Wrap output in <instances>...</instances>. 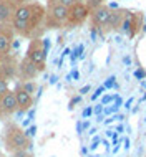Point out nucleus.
<instances>
[{
  "label": "nucleus",
  "instance_id": "obj_7",
  "mask_svg": "<svg viewBox=\"0 0 146 157\" xmlns=\"http://www.w3.org/2000/svg\"><path fill=\"white\" fill-rule=\"evenodd\" d=\"M110 17H111V8L108 5H105V3L90 12V20H91L93 27L101 28V30H106L108 22H110Z\"/></svg>",
  "mask_w": 146,
  "mask_h": 157
},
{
  "label": "nucleus",
  "instance_id": "obj_15",
  "mask_svg": "<svg viewBox=\"0 0 146 157\" xmlns=\"http://www.w3.org/2000/svg\"><path fill=\"white\" fill-rule=\"evenodd\" d=\"M7 91H10V84H8V79L0 76V98L5 94Z\"/></svg>",
  "mask_w": 146,
  "mask_h": 157
},
{
  "label": "nucleus",
  "instance_id": "obj_8",
  "mask_svg": "<svg viewBox=\"0 0 146 157\" xmlns=\"http://www.w3.org/2000/svg\"><path fill=\"white\" fill-rule=\"evenodd\" d=\"M18 111V104H17V98L14 90L7 91L5 94L0 98V117H8L12 114H15Z\"/></svg>",
  "mask_w": 146,
  "mask_h": 157
},
{
  "label": "nucleus",
  "instance_id": "obj_18",
  "mask_svg": "<svg viewBox=\"0 0 146 157\" xmlns=\"http://www.w3.org/2000/svg\"><path fill=\"white\" fill-rule=\"evenodd\" d=\"M57 2H58V3H62V5H65V7H68V8H70V7L73 5V3H75V2H78V0H57Z\"/></svg>",
  "mask_w": 146,
  "mask_h": 157
},
{
  "label": "nucleus",
  "instance_id": "obj_14",
  "mask_svg": "<svg viewBox=\"0 0 146 157\" xmlns=\"http://www.w3.org/2000/svg\"><path fill=\"white\" fill-rule=\"evenodd\" d=\"M18 83H20V81H18ZM20 84H22L23 90L27 91V93H30L32 96H33V93L37 91V84H35V81H23V83H20Z\"/></svg>",
  "mask_w": 146,
  "mask_h": 157
},
{
  "label": "nucleus",
  "instance_id": "obj_12",
  "mask_svg": "<svg viewBox=\"0 0 146 157\" xmlns=\"http://www.w3.org/2000/svg\"><path fill=\"white\" fill-rule=\"evenodd\" d=\"M126 15H128V10H124V8H111V17L106 30H120L124 23Z\"/></svg>",
  "mask_w": 146,
  "mask_h": 157
},
{
  "label": "nucleus",
  "instance_id": "obj_3",
  "mask_svg": "<svg viewBox=\"0 0 146 157\" xmlns=\"http://www.w3.org/2000/svg\"><path fill=\"white\" fill-rule=\"evenodd\" d=\"M25 56L38 68V71H43L47 66V45L43 43V40L42 38L30 40Z\"/></svg>",
  "mask_w": 146,
  "mask_h": 157
},
{
  "label": "nucleus",
  "instance_id": "obj_13",
  "mask_svg": "<svg viewBox=\"0 0 146 157\" xmlns=\"http://www.w3.org/2000/svg\"><path fill=\"white\" fill-rule=\"evenodd\" d=\"M14 5H10V3L7 2H0V23H10L12 18H14V12H15Z\"/></svg>",
  "mask_w": 146,
  "mask_h": 157
},
{
  "label": "nucleus",
  "instance_id": "obj_5",
  "mask_svg": "<svg viewBox=\"0 0 146 157\" xmlns=\"http://www.w3.org/2000/svg\"><path fill=\"white\" fill-rule=\"evenodd\" d=\"M38 68L28 60L27 56L20 58L18 61V68H17V81L23 83V81H33L38 76Z\"/></svg>",
  "mask_w": 146,
  "mask_h": 157
},
{
  "label": "nucleus",
  "instance_id": "obj_19",
  "mask_svg": "<svg viewBox=\"0 0 146 157\" xmlns=\"http://www.w3.org/2000/svg\"><path fill=\"white\" fill-rule=\"evenodd\" d=\"M3 2L10 3V5H14V7H18V5H22V0H3Z\"/></svg>",
  "mask_w": 146,
  "mask_h": 157
},
{
  "label": "nucleus",
  "instance_id": "obj_20",
  "mask_svg": "<svg viewBox=\"0 0 146 157\" xmlns=\"http://www.w3.org/2000/svg\"><path fill=\"white\" fill-rule=\"evenodd\" d=\"M5 60V56H3V55H0V65H2V61Z\"/></svg>",
  "mask_w": 146,
  "mask_h": 157
},
{
  "label": "nucleus",
  "instance_id": "obj_1",
  "mask_svg": "<svg viewBox=\"0 0 146 157\" xmlns=\"http://www.w3.org/2000/svg\"><path fill=\"white\" fill-rule=\"evenodd\" d=\"M3 144H5L7 152H10V154L18 151H30V147H32V141L25 134L23 127H20L15 122L7 124L3 129Z\"/></svg>",
  "mask_w": 146,
  "mask_h": 157
},
{
  "label": "nucleus",
  "instance_id": "obj_2",
  "mask_svg": "<svg viewBox=\"0 0 146 157\" xmlns=\"http://www.w3.org/2000/svg\"><path fill=\"white\" fill-rule=\"evenodd\" d=\"M47 13H45V28L47 30H57L63 28L68 23V7L58 3L57 0L47 2Z\"/></svg>",
  "mask_w": 146,
  "mask_h": 157
},
{
  "label": "nucleus",
  "instance_id": "obj_21",
  "mask_svg": "<svg viewBox=\"0 0 146 157\" xmlns=\"http://www.w3.org/2000/svg\"><path fill=\"white\" fill-rule=\"evenodd\" d=\"M78 2H83V0H78Z\"/></svg>",
  "mask_w": 146,
  "mask_h": 157
},
{
  "label": "nucleus",
  "instance_id": "obj_23",
  "mask_svg": "<svg viewBox=\"0 0 146 157\" xmlns=\"http://www.w3.org/2000/svg\"><path fill=\"white\" fill-rule=\"evenodd\" d=\"M0 2H2V0H0Z\"/></svg>",
  "mask_w": 146,
  "mask_h": 157
},
{
  "label": "nucleus",
  "instance_id": "obj_4",
  "mask_svg": "<svg viewBox=\"0 0 146 157\" xmlns=\"http://www.w3.org/2000/svg\"><path fill=\"white\" fill-rule=\"evenodd\" d=\"M90 8L85 2H75L73 5L68 8V23L67 27H80V25H83L87 20L90 18Z\"/></svg>",
  "mask_w": 146,
  "mask_h": 157
},
{
  "label": "nucleus",
  "instance_id": "obj_11",
  "mask_svg": "<svg viewBox=\"0 0 146 157\" xmlns=\"http://www.w3.org/2000/svg\"><path fill=\"white\" fill-rule=\"evenodd\" d=\"M14 93L17 98V104H18V113H27L33 104V96L25 91L20 83H17V86L14 88Z\"/></svg>",
  "mask_w": 146,
  "mask_h": 157
},
{
  "label": "nucleus",
  "instance_id": "obj_10",
  "mask_svg": "<svg viewBox=\"0 0 146 157\" xmlns=\"http://www.w3.org/2000/svg\"><path fill=\"white\" fill-rule=\"evenodd\" d=\"M18 58L17 55H7L5 60L0 65V76L7 79H17V68H18Z\"/></svg>",
  "mask_w": 146,
  "mask_h": 157
},
{
  "label": "nucleus",
  "instance_id": "obj_17",
  "mask_svg": "<svg viewBox=\"0 0 146 157\" xmlns=\"http://www.w3.org/2000/svg\"><path fill=\"white\" fill-rule=\"evenodd\" d=\"M12 157H32V154L28 151H18V152H14Z\"/></svg>",
  "mask_w": 146,
  "mask_h": 157
},
{
  "label": "nucleus",
  "instance_id": "obj_16",
  "mask_svg": "<svg viewBox=\"0 0 146 157\" xmlns=\"http://www.w3.org/2000/svg\"><path fill=\"white\" fill-rule=\"evenodd\" d=\"M83 2L88 5L90 10H95L96 7H100V5H103V3H105V0H83Z\"/></svg>",
  "mask_w": 146,
  "mask_h": 157
},
{
  "label": "nucleus",
  "instance_id": "obj_22",
  "mask_svg": "<svg viewBox=\"0 0 146 157\" xmlns=\"http://www.w3.org/2000/svg\"><path fill=\"white\" fill-rule=\"evenodd\" d=\"M45 2H48V0H45Z\"/></svg>",
  "mask_w": 146,
  "mask_h": 157
},
{
  "label": "nucleus",
  "instance_id": "obj_9",
  "mask_svg": "<svg viewBox=\"0 0 146 157\" xmlns=\"http://www.w3.org/2000/svg\"><path fill=\"white\" fill-rule=\"evenodd\" d=\"M141 25H143V13L141 12H128L121 30H124L130 36H135L141 30Z\"/></svg>",
  "mask_w": 146,
  "mask_h": 157
},
{
  "label": "nucleus",
  "instance_id": "obj_6",
  "mask_svg": "<svg viewBox=\"0 0 146 157\" xmlns=\"http://www.w3.org/2000/svg\"><path fill=\"white\" fill-rule=\"evenodd\" d=\"M15 36L17 35L10 23H0V55L7 56L12 53V43Z\"/></svg>",
  "mask_w": 146,
  "mask_h": 157
}]
</instances>
